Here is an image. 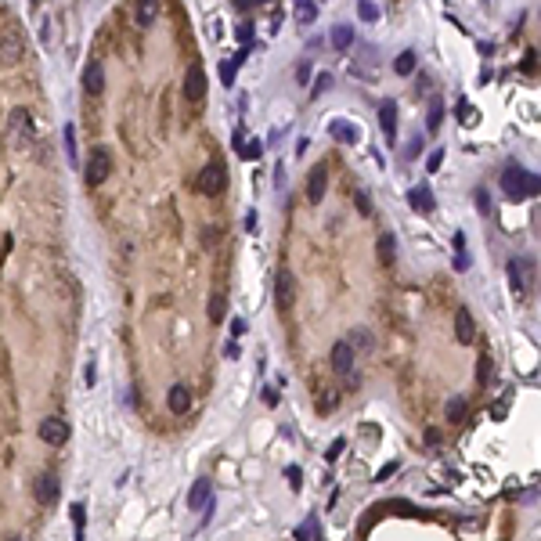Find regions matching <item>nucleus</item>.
Here are the masks:
<instances>
[{
  "instance_id": "34",
  "label": "nucleus",
  "mask_w": 541,
  "mask_h": 541,
  "mask_svg": "<svg viewBox=\"0 0 541 541\" xmlns=\"http://www.w3.org/2000/svg\"><path fill=\"white\" fill-rule=\"evenodd\" d=\"M66 152H69V159L76 163V126L72 123H66Z\"/></svg>"
},
{
  "instance_id": "45",
  "label": "nucleus",
  "mask_w": 541,
  "mask_h": 541,
  "mask_svg": "<svg viewBox=\"0 0 541 541\" xmlns=\"http://www.w3.org/2000/svg\"><path fill=\"white\" fill-rule=\"evenodd\" d=\"M257 4H260V0H235V8H238V11H253Z\"/></svg>"
},
{
  "instance_id": "21",
  "label": "nucleus",
  "mask_w": 541,
  "mask_h": 541,
  "mask_svg": "<svg viewBox=\"0 0 541 541\" xmlns=\"http://www.w3.org/2000/svg\"><path fill=\"white\" fill-rule=\"evenodd\" d=\"M375 249H379V260H383V264H393V260H397V242H393L390 231L379 235V246H375Z\"/></svg>"
},
{
  "instance_id": "12",
  "label": "nucleus",
  "mask_w": 541,
  "mask_h": 541,
  "mask_svg": "<svg viewBox=\"0 0 541 541\" xmlns=\"http://www.w3.org/2000/svg\"><path fill=\"white\" fill-rule=\"evenodd\" d=\"M455 340L466 343V346L476 340V322H473L469 307H458V314H455Z\"/></svg>"
},
{
  "instance_id": "27",
  "label": "nucleus",
  "mask_w": 541,
  "mask_h": 541,
  "mask_svg": "<svg viewBox=\"0 0 541 541\" xmlns=\"http://www.w3.org/2000/svg\"><path fill=\"white\" fill-rule=\"evenodd\" d=\"M469 267V257H466V235L455 231V270H466Z\"/></svg>"
},
{
  "instance_id": "24",
  "label": "nucleus",
  "mask_w": 541,
  "mask_h": 541,
  "mask_svg": "<svg viewBox=\"0 0 541 541\" xmlns=\"http://www.w3.org/2000/svg\"><path fill=\"white\" fill-rule=\"evenodd\" d=\"M224 314H228V296L213 293L210 296V322H224Z\"/></svg>"
},
{
  "instance_id": "5",
  "label": "nucleus",
  "mask_w": 541,
  "mask_h": 541,
  "mask_svg": "<svg viewBox=\"0 0 541 541\" xmlns=\"http://www.w3.org/2000/svg\"><path fill=\"white\" fill-rule=\"evenodd\" d=\"M293 299H296V275L289 267H282L278 275H275V304L282 314H289L293 311Z\"/></svg>"
},
{
  "instance_id": "22",
  "label": "nucleus",
  "mask_w": 541,
  "mask_h": 541,
  "mask_svg": "<svg viewBox=\"0 0 541 541\" xmlns=\"http://www.w3.org/2000/svg\"><path fill=\"white\" fill-rule=\"evenodd\" d=\"M415 61H419L415 51H401V55H397V61H393V72L397 76H411V72H415Z\"/></svg>"
},
{
  "instance_id": "35",
  "label": "nucleus",
  "mask_w": 541,
  "mask_h": 541,
  "mask_svg": "<svg viewBox=\"0 0 541 541\" xmlns=\"http://www.w3.org/2000/svg\"><path fill=\"white\" fill-rule=\"evenodd\" d=\"M328 87H332V76H328V72H322V76L314 79V90H311V98H317V94H322V90H328Z\"/></svg>"
},
{
  "instance_id": "47",
  "label": "nucleus",
  "mask_w": 541,
  "mask_h": 541,
  "mask_svg": "<svg viewBox=\"0 0 541 541\" xmlns=\"http://www.w3.org/2000/svg\"><path fill=\"white\" fill-rule=\"evenodd\" d=\"M11 541H22V538H11Z\"/></svg>"
},
{
  "instance_id": "6",
  "label": "nucleus",
  "mask_w": 541,
  "mask_h": 541,
  "mask_svg": "<svg viewBox=\"0 0 541 541\" xmlns=\"http://www.w3.org/2000/svg\"><path fill=\"white\" fill-rule=\"evenodd\" d=\"M4 130H8V141H11V145H26L29 134H33V119H29L26 108H11Z\"/></svg>"
},
{
  "instance_id": "9",
  "label": "nucleus",
  "mask_w": 541,
  "mask_h": 541,
  "mask_svg": "<svg viewBox=\"0 0 541 541\" xmlns=\"http://www.w3.org/2000/svg\"><path fill=\"white\" fill-rule=\"evenodd\" d=\"M328 361H332V372H336V375H343L346 383H350V375H354V350H350V346L340 340L336 346H332Z\"/></svg>"
},
{
  "instance_id": "19",
  "label": "nucleus",
  "mask_w": 541,
  "mask_h": 541,
  "mask_svg": "<svg viewBox=\"0 0 541 541\" xmlns=\"http://www.w3.org/2000/svg\"><path fill=\"white\" fill-rule=\"evenodd\" d=\"M343 343L354 350V354H357V350H361V354H368V350L375 346V340H372V332H368V328H350Z\"/></svg>"
},
{
  "instance_id": "13",
  "label": "nucleus",
  "mask_w": 541,
  "mask_h": 541,
  "mask_svg": "<svg viewBox=\"0 0 541 541\" xmlns=\"http://www.w3.org/2000/svg\"><path fill=\"white\" fill-rule=\"evenodd\" d=\"M166 408L173 411V415H184V411L192 408V390L181 386V383H173L170 393H166Z\"/></svg>"
},
{
  "instance_id": "16",
  "label": "nucleus",
  "mask_w": 541,
  "mask_h": 541,
  "mask_svg": "<svg viewBox=\"0 0 541 541\" xmlns=\"http://www.w3.org/2000/svg\"><path fill=\"white\" fill-rule=\"evenodd\" d=\"M0 61H8V66L22 61V37L19 33H4V37H0Z\"/></svg>"
},
{
  "instance_id": "42",
  "label": "nucleus",
  "mask_w": 541,
  "mask_h": 541,
  "mask_svg": "<svg viewBox=\"0 0 541 541\" xmlns=\"http://www.w3.org/2000/svg\"><path fill=\"white\" fill-rule=\"evenodd\" d=\"M238 40H242L246 47L253 43V26H249V22H242V26H238Z\"/></svg>"
},
{
  "instance_id": "37",
  "label": "nucleus",
  "mask_w": 541,
  "mask_h": 541,
  "mask_svg": "<svg viewBox=\"0 0 541 541\" xmlns=\"http://www.w3.org/2000/svg\"><path fill=\"white\" fill-rule=\"evenodd\" d=\"M260 148H264L260 141H249V145H242L238 152H242V159H257V155H260Z\"/></svg>"
},
{
  "instance_id": "46",
  "label": "nucleus",
  "mask_w": 541,
  "mask_h": 541,
  "mask_svg": "<svg viewBox=\"0 0 541 541\" xmlns=\"http://www.w3.org/2000/svg\"><path fill=\"white\" fill-rule=\"evenodd\" d=\"M307 76H311V66H307V61H304V66H296V79H307Z\"/></svg>"
},
{
  "instance_id": "32",
  "label": "nucleus",
  "mask_w": 541,
  "mask_h": 541,
  "mask_svg": "<svg viewBox=\"0 0 541 541\" xmlns=\"http://www.w3.org/2000/svg\"><path fill=\"white\" fill-rule=\"evenodd\" d=\"M357 14H361L364 22H375V19H379V4H375V0H361Z\"/></svg>"
},
{
  "instance_id": "10",
  "label": "nucleus",
  "mask_w": 541,
  "mask_h": 541,
  "mask_svg": "<svg viewBox=\"0 0 541 541\" xmlns=\"http://www.w3.org/2000/svg\"><path fill=\"white\" fill-rule=\"evenodd\" d=\"M325 188H328V170H325V163H317V166L307 173V202L317 206V202L325 199Z\"/></svg>"
},
{
  "instance_id": "20",
  "label": "nucleus",
  "mask_w": 541,
  "mask_h": 541,
  "mask_svg": "<svg viewBox=\"0 0 541 541\" xmlns=\"http://www.w3.org/2000/svg\"><path fill=\"white\" fill-rule=\"evenodd\" d=\"M328 134L336 137V141H346V145H357V137H361V130H357L354 123H346V119H336V123L328 126Z\"/></svg>"
},
{
  "instance_id": "41",
  "label": "nucleus",
  "mask_w": 541,
  "mask_h": 541,
  "mask_svg": "<svg viewBox=\"0 0 541 541\" xmlns=\"http://www.w3.org/2000/svg\"><path fill=\"white\" fill-rule=\"evenodd\" d=\"M440 163H444V148H437L433 155H429V163H426V170L433 173V170H440Z\"/></svg>"
},
{
  "instance_id": "11",
  "label": "nucleus",
  "mask_w": 541,
  "mask_h": 541,
  "mask_svg": "<svg viewBox=\"0 0 541 541\" xmlns=\"http://www.w3.org/2000/svg\"><path fill=\"white\" fill-rule=\"evenodd\" d=\"M202 94H206V72H202V66H188V72H184V98L188 101H202Z\"/></svg>"
},
{
  "instance_id": "18",
  "label": "nucleus",
  "mask_w": 541,
  "mask_h": 541,
  "mask_svg": "<svg viewBox=\"0 0 541 541\" xmlns=\"http://www.w3.org/2000/svg\"><path fill=\"white\" fill-rule=\"evenodd\" d=\"M379 123H383L386 141H393L397 137V101L393 98H386L383 105H379Z\"/></svg>"
},
{
  "instance_id": "31",
  "label": "nucleus",
  "mask_w": 541,
  "mask_h": 541,
  "mask_svg": "<svg viewBox=\"0 0 541 541\" xmlns=\"http://www.w3.org/2000/svg\"><path fill=\"white\" fill-rule=\"evenodd\" d=\"M155 14H159L155 4H137V26H152V22H155Z\"/></svg>"
},
{
  "instance_id": "26",
  "label": "nucleus",
  "mask_w": 541,
  "mask_h": 541,
  "mask_svg": "<svg viewBox=\"0 0 541 541\" xmlns=\"http://www.w3.org/2000/svg\"><path fill=\"white\" fill-rule=\"evenodd\" d=\"M350 43H354V29H350V26H336V29H332V47L346 51Z\"/></svg>"
},
{
  "instance_id": "2",
  "label": "nucleus",
  "mask_w": 541,
  "mask_h": 541,
  "mask_svg": "<svg viewBox=\"0 0 541 541\" xmlns=\"http://www.w3.org/2000/svg\"><path fill=\"white\" fill-rule=\"evenodd\" d=\"M108 177H112V152H108L105 145H94V152H90V159H87V184L98 188V184H105Z\"/></svg>"
},
{
  "instance_id": "28",
  "label": "nucleus",
  "mask_w": 541,
  "mask_h": 541,
  "mask_svg": "<svg viewBox=\"0 0 541 541\" xmlns=\"http://www.w3.org/2000/svg\"><path fill=\"white\" fill-rule=\"evenodd\" d=\"M440 119H444V105L440 98L429 101V119H426V130H440Z\"/></svg>"
},
{
  "instance_id": "25",
  "label": "nucleus",
  "mask_w": 541,
  "mask_h": 541,
  "mask_svg": "<svg viewBox=\"0 0 541 541\" xmlns=\"http://www.w3.org/2000/svg\"><path fill=\"white\" fill-rule=\"evenodd\" d=\"M242 58H246V51L238 55V58H224V61H220V83H228V87H231V79H235V69L242 66Z\"/></svg>"
},
{
  "instance_id": "33",
  "label": "nucleus",
  "mask_w": 541,
  "mask_h": 541,
  "mask_svg": "<svg viewBox=\"0 0 541 541\" xmlns=\"http://www.w3.org/2000/svg\"><path fill=\"white\" fill-rule=\"evenodd\" d=\"M72 520H76V538L83 541V527H87V513H83V505H72Z\"/></svg>"
},
{
  "instance_id": "43",
  "label": "nucleus",
  "mask_w": 541,
  "mask_h": 541,
  "mask_svg": "<svg viewBox=\"0 0 541 541\" xmlns=\"http://www.w3.org/2000/svg\"><path fill=\"white\" fill-rule=\"evenodd\" d=\"M238 354H242V346H238V340H231V343L224 346V357H228V361H235Z\"/></svg>"
},
{
  "instance_id": "40",
  "label": "nucleus",
  "mask_w": 541,
  "mask_h": 541,
  "mask_svg": "<svg viewBox=\"0 0 541 541\" xmlns=\"http://www.w3.org/2000/svg\"><path fill=\"white\" fill-rule=\"evenodd\" d=\"M357 210H361V217H372V202L364 192H357Z\"/></svg>"
},
{
  "instance_id": "39",
  "label": "nucleus",
  "mask_w": 541,
  "mask_h": 541,
  "mask_svg": "<svg viewBox=\"0 0 541 541\" xmlns=\"http://www.w3.org/2000/svg\"><path fill=\"white\" fill-rule=\"evenodd\" d=\"M458 116H462V123H476V112L469 108V101H458Z\"/></svg>"
},
{
  "instance_id": "3",
  "label": "nucleus",
  "mask_w": 541,
  "mask_h": 541,
  "mask_svg": "<svg viewBox=\"0 0 541 541\" xmlns=\"http://www.w3.org/2000/svg\"><path fill=\"white\" fill-rule=\"evenodd\" d=\"M224 188H228V170H224L220 159H210V163L202 166V173H199V192L202 195H220Z\"/></svg>"
},
{
  "instance_id": "38",
  "label": "nucleus",
  "mask_w": 541,
  "mask_h": 541,
  "mask_svg": "<svg viewBox=\"0 0 541 541\" xmlns=\"http://www.w3.org/2000/svg\"><path fill=\"white\" fill-rule=\"evenodd\" d=\"M246 328H249V325H246V317H235V322H231V336H235V340H242V336H246Z\"/></svg>"
},
{
  "instance_id": "36",
  "label": "nucleus",
  "mask_w": 541,
  "mask_h": 541,
  "mask_svg": "<svg viewBox=\"0 0 541 541\" xmlns=\"http://www.w3.org/2000/svg\"><path fill=\"white\" fill-rule=\"evenodd\" d=\"M476 206H480V213H491V195H487V188H476Z\"/></svg>"
},
{
  "instance_id": "30",
  "label": "nucleus",
  "mask_w": 541,
  "mask_h": 541,
  "mask_svg": "<svg viewBox=\"0 0 541 541\" xmlns=\"http://www.w3.org/2000/svg\"><path fill=\"white\" fill-rule=\"evenodd\" d=\"M448 419L451 422H462L466 419V401H462V397H451V401H448Z\"/></svg>"
},
{
  "instance_id": "15",
  "label": "nucleus",
  "mask_w": 541,
  "mask_h": 541,
  "mask_svg": "<svg viewBox=\"0 0 541 541\" xmlns=\"http://www.w3.org/2000/svg\"><path fill=\"white\" fill-rule=\"evenodd\" d=\"M83 90L87 94H101L105 90V66H101V61H87V69H83Z\"/></svg>"
},
{
  "instance_id": "1",
  "label": "nucleus",
  "mask_w": 541,
  "mask_h": 541,
  "mask_svg": "<svg viewBox=\"0 0 541 541\" xmlns=\"http://www.w3.org/2000/svg\"><path fill=\"white\" fill-rule=\"evenodd\" d=\"M502 192L505 199H527V195H538V177L534 173H527L523 166H505L502 173Z\"/></svg>"
},
{
  "instance_id": "7",
  "label": "nucleus",
  "mask_w": 541,
  "mask_h": 541,
  "mask_svg": "<svg viewBox=\"0 0 541 541\" xmlns=\"http://www.w3.org/2000/svg\"><path fill=\"white\" fill-rule=\"evenodd\" d=\"M33 495L40 505H55L58 495H61V484H58V473L55 469H43L37 473V480H33Z\"/></svg>"
},
{
  "instance_id": "17",
  "label": "nucleus",
  "mask_w": 541,
  "mask_h": 541,
  "mask_svg": "<svg viewBox=\"0 0 541 541\" xmlns=\"http://www.w3.org/2000/svg\"><path fill=\"white\" fill-rule=\"evenodd\" d=\"M213 495V484H210V476H199V480L192 484V491H188V509H206V502H210Z\"/></svg>"
},
{
  "instance_id": "14",
  "label": "nucleus",
  "mask_w": 541,
  "mask_h": 541,
  "mask_svg": "<svg viewBox=\"0 0 541 541\" xmlns=\"http://www.w3.org/2000/svg\"><path fill=\"white\" fill-rule=\"evenodd\" d=\"M408 206L415 213H429V210H433L437 199H433V192H429V184H415V188H411V192H408Z\"/></svg>"
},
{
  "instance_id": "4",
  "label": "nucleus",
  "mask_w": 541,
  "mask_h": 541,
  "mask_svg": "<svg viewBox=\"0 0 541 541\" xmlns=\"http://www.w3.org/2000/svg\"><path fill=\"white\" fill-rule=\"evenodd\" d=\"M531 278H534V264L523 260V257H513L509 260V285H513V296H527L531 293Z\"/></svg>"
},
{
  "instance_id": "44",
  "label": "nucleus",
  "mask_w": 541,
  "mask_h": 541,
  "mask_svg": "<svg viewBox=\"0 0 541 541\" xmlns=\"http://www.w3.org/2000/svg\"><path fill=\"white\" fill-rule=\"evenodd\" d=\"M322 411H325V415H328V411H336V393H325L322 397Z\"/></svg>"
},
{
  "instance_id": "29",
  "label": "nucleus",
  "mask_w": 541,
  "mask_h": 541,
  "mask_svg": "<svg viewBox=\"0 0 541 541\" xmlns=\"http://www.w3.org/2000/svg\"><path fill=\"white\" fill-rule=\"evenodd\" d=\"M491 372H495V368H491V357L480 354V361H476V383L487 386V383H491Z\"/></svg>"
},
{
  "instance_id": "8",
  "label": "nucleus",
  "mask_w": 541,
  "mask_h": 541,
  "mask_svg": "<svg viewBox=\"0 0 541 541\" xmlns=\"http://www.w3.org/2000/svg\"><path fill=\"white\" fill-rule=\"evenodd\" d=\"M40 440L51 444V448H61V444L69 440V422L58 419V415H47V419L40 422Z\"/></svg>"
},
{
  "instance_id": "23",
  "label": "nucleus",
  "mask_w": 541,
  "mask_h": 541,
  "mask_svg": "<svg viewBox=\"0 0 541 541\" xmlns=\"http://www.w3.org/2000/svg\"><path fill=\"white\" fill-rule=\"evenodd\" d=\"M314 19H317V4H314V0H299V4H296V22L311 26Z\"/></svg>"
}]
</instances>
